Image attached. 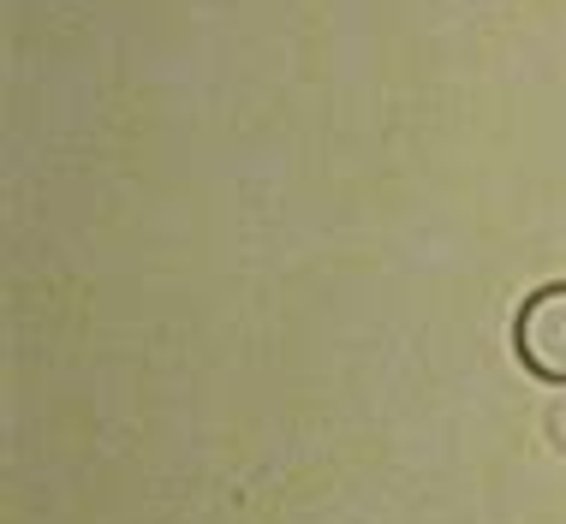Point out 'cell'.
Here are the masks:
<instances>
[{
  "label": "cell",
  "mask_w": 566,
  "mask_h": 524,
  "mask_svg": "<svg viewBox=\"0 0 566 524\" xmlns=\"http://www.w3.org/2000/svg\"><path fill=\"white\" fill-rule=\"evenodd\" d=\"M518 358L543 381H566V286H543L518 311Z\"/></svg>",
  "instance_id": "6da1fadb"
}]
</instances>
